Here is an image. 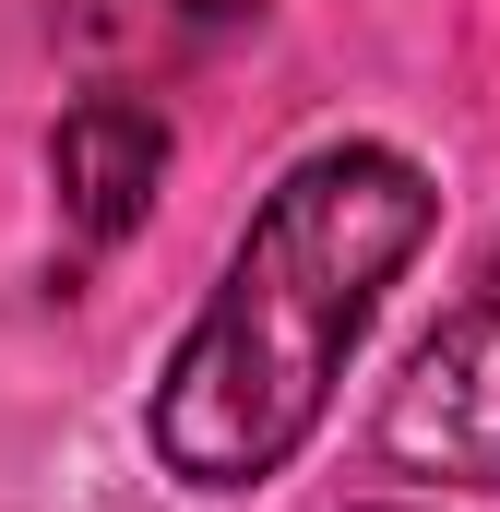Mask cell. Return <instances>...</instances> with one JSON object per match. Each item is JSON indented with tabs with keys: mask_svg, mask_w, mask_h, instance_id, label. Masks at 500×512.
<instances>
[{
	"mask_svg": "<svg viewBox=\"0 0 500 512\" xmlns=\"http://www.w3.org/2000/svg\"><path fill=\"white\" fill-rule=\"evenodd\" d=\"M441 227V191L417 155L393 143H322L298 155L250 239L227 251L215 298L191 310L179 358L155 370V465L179 489H262L298 465V441L322 429V405L346 382L358 334H370L381 286L429 251Z\"/></svg>",
	"mask_w": 500,
	"mask_h": 512,
	"instance_id": "6da1fadb",
	"label": "cell"
},
{
	"mask_svg": "<svg viewBox=\"0 0 500 512\" xmlns=\"http://www.w3.org/2000/svg\"><path fill=\"white\" fill-rule=\"evenodd\" d=\"M381 465L453 477V489H500V251L441 310V334L405 358V382L381 405Z\"/></svg>",
	"mask_w": 500,
	"mask_h": 512,
	"instance_id": "7a4b0ae2",
	"label": "cell"
},
{
	"mask_svg": "<svg viewBox=\"0 0 500 512\" xmlns=\"http://www.w3.org/2000/svg\"><path fill=\"white\" fill-rule=\"evenodd\" d=\"M48 179H60V215L108 251L155 215V179H167V108L143 96H84L72 120L48 131Z\"/></svg>",
	"mask_w": 500,
	"mask_h": 512,
	"instance_id": "3957f363",
	"label": "cell"
}]
</instances>
